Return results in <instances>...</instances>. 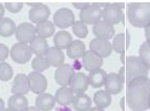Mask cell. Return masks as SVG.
Listing matches in <instances>:
<instances>
[{
	"instance_id": "cell-1",
	"label": "cell",
	"mask_w": 150,
	"mask_h": 111,
	"mask_svg": "<svg viewBox=\"0 0 150 111\" xmlns=\"http://www.w3.org/2000/svg\"><path fill=\"white\" fill-rule=\"evenodd\" d=\"M127 103L132 111H145L149 109L150 78L140 77L127 84Z\"/></svg>"
},
{
	"instance_id": "cell-2",
	"label": "cell",
	"mask_w": 150,
	"mask_h": 111,
	"mask_svg": "<svg viewBox=\"0 0 150 111\" xmlns=\"http://www.w3.org/2000/svg\"><path fill=\"white\" fill-rule=\"evenodd\" d=\"M127 16L130 24L138 28H145L150 23V3H130Z\"/></svg>"
},
{
	"instance_id": "cell-3",
	"label": "cell",
	"mask_w": 150,
	"mask_h": 111,
	"mask_svg": "<svg viewBox=\"0 0 150 111\" xmlns=\"http://www.w3.org/2000/svg\"><path fill=\"white\" fill-rule=\"evenodd\" d=\"M125 60L126 66L125 67L126 83H129L131 80L137 77H147L149 68L139 56H130L126 58Z\"/></svg>"
},
{
	"instance_id": "cell-4",
	"label": "cell",
	"mask_w": 150,
	"mask_h": 111,
	"mask_svg": "<svg viewBox=\"0 0 150 111\" xmlns=\"http://www.w3.org/2000/svg\"><path fill=\"white\" fill-rule=\"evenodd\" d=\"M124 6V3H108L107 6L103 9V20L112 26L119 23L124 19V14L122 11Z\"/></svg>"
},
{
	"instance_id": "cell-5",
	"label": "cell",
	"mask_w": 150,
	"mask_h": 111,
	"mask_svg": "<svg viewBox=\"0 0 150 111\" xmlns=\"http://www.w3.org/2000/svg\"><path fill=\"white\" fill-rule=\"evenodd\" d=\"M10 54L13 61L18 64H25L31 60L33 53L29 45L26 43H17L12 46Z\"/></svg>"
},
{
	"instance_id": "cell-6",
	"label": "cell",
	"mask_w": 150,
	"mask_h": 111,
	"mask_svg": "<svg viewBox=\"0 0 150 111\" xmlns=\"http://www.w3.org/2000/svg\"><path fill=\"white\" fill-rule=\"evenodd\" d=\"M103 8L99 7L94 3L90 4L80 11V21L88 25H94L102 18Z\"/></svg>"
},
{
	"instance_id": "cell-7",
	"label": "cell",
	"mask_w": 150,
	"mask_h": 111,
	"mask_svg": "<svg viewBox=\"0 0 150 111\" xmlns=\"http://www.w3.org/2000/svg\"><path fill=\"white\" fill-rule=\"evenodd\" d=\"M54 25L59 28H67L75 22V15L71 10L63 7L56 11L53 16Z\"/></svg>"
},
{
	"instance_id": "cell-8",
	"label": "cell",
	"mask_w": 150,
	"mask_h": 111,
	"mask_svg": "<svg viewBox=\"0 0 150 111\" xmlns=\"http://www.w3.org/2000/svg\"><path fill=\"white\" fill-rule=\"evenodd\" d=\"M36 29L33 24L30 23H22L16 28V37L18 43H31V41L36 36Z\"/></svg>"
},
{
	"instance_id": "cell-9",
	"label": "cell",
	"mask_w": 150,
	"mask_h": 111,
	"mask_svg": "<svg viewBox=\"0 0 150 111\" xmlns=\"http://www.w3.org/2000/svg\"><path fill=\"white\" fill-rule=\"evenodd\" d=\"M29 87L31 92L35 94L43 93L47 88V80L43 74L38 72H31L28 76Z\"/></svg>"
},
{
	"instance_id": "cell-10",
	"label": "cell",
	"mask_w": 150,
	"mask_h": 111,
	"mask_svg": "<svg viewBox=\"0 0 150 111\" xmlns=\"http://www.w3.org/2000/svg\"><path fill=\"white\" fill-rule=\"evenodd\" d=\"M88 77L83 73H75L69 83V88L76 94H83L88 90Z\"/></svg>"
},
{
	"instance_id": "cell-11",
	"label": "cell",
	"mask_w": 150,
	"mask_h": 111,
	"mask_svg": "<svg viewBox=\"0 0 150 111\" xmlns=\"http://www.w3.org/2000/svg\"><path fill=\"white\" fill-rule=\"evenodd\" d=\"M75 73L73 67L69 64H63L56 68L54 78L56 83L60 86L64 87L69 85L71 77Z\"/></svg>"
},
{
	"instance_id": "cell-12",
	"label": "cell",
	"mask_w": 150,
	"mask_h": 111,
	"mask_svg": "<svg viewBox=\"0 0 150 111\" xmlns=\"http://www.w3.org/2000/svg\"><path fill=\"white\" fill-rule=\"evenodd\" d=\"M89 48H90V51L100 56L101 58L108 57L112 54V44L108 40H102L99 38L93 39L90 42Z\"/></svg>"
},
{
	"instance_id": "cell-13",
	"label": "cell",
	"mask_w": 150,
	"mask_h": 111,
	"mask_svg": "<svg viewBox=\"0 0 150 111\" xmlns=\"http://www.w3.org/2000/svg\"><path fill=\"white\" fill-rule=\"evenodd\" d=\"M92 32L96 38L108 40L112 39L115 34V29L112 25L104 20H100L93 25Z\"/></svg>"
},
{
	"instance_id": "cell-14",
	"label": "cell",
	"mask_w": 150,
	"mask_h": 111,
	"mask_svg": "<svg viewBox=\"0 0 150 111\" xmlns=\"http://www.w3.org/2000/svg\"><path fill=\"white\" fill-rule=\"evenodd\" d=\"M51 11L49 6L41 3L40 5L31 7L29 11V19L34 23H40L47 21L49 18Z\"/></svg>"
},
{
	"instance_id": "cell-15",
	"label": "cell",
	"mask_w": 150,
	"mask_h": 111,
	"mask_svg": "<svg viewBox=\"0 0 150 111\" xmlns=\"http://www.w3.org/2000/svg\"><path fill=\"white\" fill-rule=\"evenodd\" d=\"M83 66L87 71L92 72L100 69L104 64L103 58L92 53V51H86L83 56Z\"/></svg>"
},
{
	"instance_id": "cell-16",
	"label": "cell",
	"mask_w": 150,
	"mask_h": 111,
	"mask_svg": "<svg viewBox=\"0 0 150 111\" xmlns=\"http://www.w3.org/2000/svg\"><path fill=\"white\" fill-rule=\"evenodd\" d=\"M104 87H105V90L110 94L117 95L122 91L124 82L120 78L118 74L110 73L107 75Z\"/></svg>"
},
{
	"instance_id": "cell-17",
	"label": "cell",
	"mask_w": 150,
	"mask_h": 111,
	"mask_svg": "<svg viewBox=\"0 0 150 111\" xmlns=\"http://www.w3.org/2000/svg\"><path fill=\"white\" fill-rule=\"evenodd\" d=\"M30 91L28 76L24 73L17 74L13 80L11 92L17 95H25Z\"/></svg>"
},
{
	"instance_id": "cell-18",
	"label": "cell",
	"mask_w": 150,
	"mask_h": 111,
	"mask_svg": "<svg viewBox=\"0 0 150 111\" xmlns=\"http://www.w3.org/2000/svg\"><path fill=\"white\" fill-rule=\"evenodd\" d=\"M55 105V97L50 93H47V92L40 93L35 98V105L40 111L52 110L54 108Z\"/></svg>"
},
{
	"instance_id": "cell-19",
	"label": "cell",
	"mask_w": 150,
	"mask_h": 111,
	"mask_svg": "<svg viewBox=\"0 0 150 111\" xmlns=\"http://www.w3.org/2000/svg\"><path fill=\"white\" fill-rule=\"evenodd\" d=\"M74 93L72 90L69 87L64 86L59 88L55 92V102L61 106H66L72 103L74 99Z\"/></svg>"
},
{
	"instance_id": "cell-20",
	"label": "cell",
	"mask_w": 150,
	"mask_h": 111,
	"mask_svg": "<svg viewBox=\"0 0 150 111\" xmlns=\"http://www.w3.org/2000/svg\"><path fill=\"white\" fill-rule=\"evenodd\" d=\"M86 53L85 44L80 40H74L67 48V55L71 60L83 58Z\"/></svg>"
},
{
	"instance_id": "cell-21",
	"label": "cell",
	"mask_w": 150,
	"mask_h": 111,
	"mask_svg": "<svg viewBox=\"0 0 150 111\" xmlns=\"http://www.w3.org/2000/svg\"><path fill=\"white\" fill-rule=\"evenodd\" d=\"M47 60L51 66L57 67L60 66L64 62V54L63 51L55 47H51L45 55Z\"/></svg>"
},
{
	"instance_id": "cell-22",
	"label": "cell",
	"mask_w": 150,
	"mask_h": 111,
	"mask_svg": "<svg viewBox=\"0 0 150 111\" xmlns=\"http://www.w3.org/2000/svg\"><path fill=\"white\" fill-rule=\"evenodd\" d=\"M30 47L32 53L36 56H44L50 48L45 39L40 36H35L30 43Z\"/></svg>"
},
{
	"instance_id": "cell-23",
	"label": "cell",
	"mask_w": 150,
	"mask_h": 111,
	"mask_svg": "<svg viewBox=\"0 0 150 111\" xmlns=\"http://www.w3.org/2000/svg\"><path fill=\"white\" fill-rule=\"evenodd\" d=\"M72 41L73 40L71 35L67 31H59L56 32L53 39L55 47L60 50L67 49Z\"/></svg>"
},
{
	"instance_id": "cell-24",
	"label": "cell",
	"mask_w": 150,
	"mask_h": 111,
	"mask_svg": "<svg viewBox=\"0 0 150 111\" xmlns=\"http://www.w3.org/2000/svg\"><path fill=\"white\" fill-rule=\"evenodd\" d=\"M107 75L108 74L106 73V72L102 68L90 72L88 75L89 85L93 88H96V89L100 88L103 85H104Z\"/></svg>"
},
{
	"instance_id": "cell-25",
	"label": "cell",
	"mask_w": 150,
	"mask_h": 111,
	"mask_svg": "<svg viewBox=\"0 0 150 111\" xmlns=\"http://www.w3.org/2000/svg\"><path fill=\"white\" fill-rule=\"evenodd\" d=\"M28 107V100L24 95L14 94L8 99V108L13 111H23Z\"/></svg>"
},
{
	"instance_id": "cell-26",
	"label": "cell",
	"mask_w": 150,
	"mask_h": 111,
	"mask_svg": "<svg viewBox=\"0 0 150 111\" xmlns=\"http://www.w3.org/2000/svg\"><path fill=\"white\" fill-rule=\"evenodd\" d=\"M129 44V36L125 33H120L114 37L112 41V49L117 53L124 54Z\"/></svg>"
},
{
	"instance_id": "cell-27",
	"label": "cell",
	"mask_w": 150,
	"mask_h": 111,
	"mask_svg": "<svg viewBox=\"0 0 150 111\" xmlns=\"http://www.w3.org/2000/svg\"><path fill=\"white\" fill-rule=\"evenodd\" d=\"M72 105L76 111H88L91 109L92 100L84 93L77 94L74 97Z\"/></svg>"
},
{
	"instance_id": "cell-28",
	"label": "cell",
	"mask_w": 150,
	"mask_h": 111,
	"mask_svg": "<svg viewBox=\"0 0 150 111\" xmlns=\"http://www.w3.org/2000/svg\"><path fill=\"white\" fill-rule=\"evenodd\" d=\"M35 29H36V33L38 34V36L42 37L43 39L50 38L54 35L55 31V25L49 20L37 23Z\"/></svg>"
},
{
	"instance_id": "cell-29",
	"label": "cell",
	"mask_w": 150,
	"mask_h": 111,
	"mask_svg": "<svg viewBox=\"0 0 150 111\" xmlns=\"http://www.w3.org/2000/svg\"><path fill=\"white\" fill-rule=\"evenodd\" d=\"M93 101L95 105L101 109L108 108L112 102L111 94L106 90H99L93 95Z\"/></svg>"
},
{
	"instance_id": "cell-30",
	"label": "cell",
	"mask_w": 150,
	"mask_h": 111,
	"mask_svg": "<svg viewBox=\"0 0 150 111\" xmlns=\"http://www.w3.org/2000/svg\"><path fill=\"white\" fill-rule=\"evenodd\" d=\"M16 23L10 18H3L0 19V36L10 37L16 30Z\"/></svg>"
},
{
	"instance_id": "cell-31",
	"label": "cell",
	"mask_w": 150,
	"mask_h": 111,
	"mask_svg": "<svg viewBox=\"0 0 150 111\" xmlns=\"http://www.w3.org/2000/svg\"><path fill=\"white\" fill-rule=\"evenodd\" d=\"M50 64L44 56H36L31 62V68L35 72L42 73L50 68Z\"/></svg>"
},
{
	"instance_id": "cell-32",
	"label": "cell",
	"mask_w": 150,
	"mask_h": 111,
	"mask_svg": "<svg viewBox=\"0 0 150 111\" xmlns=\"http://www.w3.org/2000/svg\"><path fill=\"white\" fill-rule=\"evenodd\" d=\"M13 77V68L6 62H0V80L9 81Z\"/></svg>"
},
{
	"instance_id": "cell-33",
	"label": "cell",
	"mask_w": 150,
	"mask_h": 111,
	"mask_svg": "<svg viewBox=\"0 0 150 111\" xmlns=\"http://www.w3.org/2000/svg\"><path fill=\"white\" fill-rule=\"evenodd\" d=\"M71 27L74 34L80 39H84L88 34V29L83 22L75 21Z\"/></svg>"
},
{
	"instance_id": "cell-34",
	"label": "cell",
	"mask_w": 150,
	"mask_h": 111,
	"mask_svg": "<svg viewBox=\"0 0 150 111\" xmlns=\"http://www.w3.org/2000/svg\"><path fill=\"white\" fill-rule=\"evenodd\" d=\"M139 57L150 69V46L146 42L142 43L139 48Z\"/></svg>"
},
{
	"instance_id": "cell-35",
	"label": "cell",
	"mask_w": 150,
	"mask_h": 111,
	"mask_svg": "<svg viewBox=\"0 0 150 111\" xmlns=\"http://www.w3.org/2000/svg\"><path fill=\"white\" fill-rule=\"evenodd\" d=\"M5 7L8 11L11 13L19 12L23 7V3L21 2H13V3H5Z\"/></svg>"
},
{
	"instance_id": "cell-36",
	"label": "cell",
	"mask_w": 150,
	"mask_h": 111,
	"mask_svg": "<svg viewBox=\"0 0 150 111\" xmlns=\"http://www.w3.org/2000/svg\"><path fill=\"white\" fill-rule=\"evenodd\" d=\"M8 55H9L8 48L5 44L0 43V62H3L5 60H6Z\"/></svg>"
},
{
	"instance_id": "cell-37",
	"label": "cell",
	"mask_w": 150,
	"mask_h": 111,
	"mask_svg": "<svg viewBox=\"0 0 150 111\" xmlns=\"http://www.w3.org/2000/svg\"><path fill=\"white\" fill-rule=\"evenodd\" d=\"M144 36H145V39H146L145 42L150 46V23L144 28Z\"/></svg>"
},
{
	"instance_id": "cell-38",
	"label": "cell",
	"mask_w": 150,
	"mask_h": 111,
	"mask_svg": "<svg viewBox=\"0 0 150 111\" xmlns=\"http://www.w3.org/2000/svg\"><path fill=\"white\" fill-rule=\"evenodd\" d=\"M72 5H73V6H75L76 8H77V9H80V11L81 10H83V8H85V7H87L88 6H89L90 5V3H72Z\"/></svg>"
},
{
	"instance_id": "cell-39",
	"label": "cell",
	"mask_w": 150,
	"mask_h": 111,
	"mask_svg": "<svg viewBox=\"0 0 150 111\" xmlns=\"http://www.w3.org/2000/svg\"><path fill=\"white\" fill-rule=\"evenodd\" d=\"M118 76L120 77V78L121 79L123 82L125 83V67L123 66L122 68H120L119 70V73H118Z\"/></svg>"
},
{
	"instance_id": "cell-40",
	"label": "cell",
	"mask_w": 150,
	"mask_h": 111,
	"mask_svg": "<svg viewBox=\"0 0 150 111\" xmlns=\"http://www.w3.org/2000/svg\"><path fill=\"white\" fill-rule=\"evenodd\" d=\"M4 13H5V7L2 3H0V19L3 18Z\"/></svg>"
},
{
	"instance_id": "cell-41",
	"label": "cell",
	"mask_w": 150,
	"mask_h": 111,
	"mask_svg": "<svg viewBox=\"0 0 150 111\" xmlns=\"http://www.w3.org/2000/svg\"><path fill=\"white\" fill-rule=\"evenodd\" d=\"M56 111H71L70 108H68L67 105L66 106H62V107H59L56 109Z\"/></svg>"
},
{
	"instance_id": "cell-42",
	"label": "cell",
	"mask_w": 150,
	"mask_h": 111,
	"mask_svg": "<svg viewBox=\"0 0 150 111\" xmlns=\"http://www.w3.org/2000/svg\"><path fill=\"white\" fill-rule=\"evenodd\" d=\"M23 111H40L39 109L37 108L36 106H31V107H28V108L24 110Z\"/></svg>"
},
{
	"instance_id": "cell-43",
	"label": "cell",
	"mask_w": 150,
	"mask_h": 111,
	"mask_svg": "<svg viewBox=\"0 0 150 111\" xmlns=\"http://www.w3.org/2000/svg\"><path fill=\"white\" fill-rule=\"evenodd\" d=\"M5 110V103L2 98H0V111H3Z\"/></svg>"
},
{
	"instance_id": "cell-44",
	"label": "cell",
	"mask_w": 150,
	"mask_h": 111,
	"mask_svg": "<svg viewBox=\"0 0 150 111\" xmlns=\"http://www.w3.org/2000/svg\"><path fill=\"white\" fill-rule=\"evenodd\" d=\"M88 111H104V109H101V108H99L97 106H96V107H92Z\"/></svg>"
},
{
	"instance_id": "cell-45",
	"label": "cell",
	"mask_w": 150,
	"mask_h": 111,
	"mask_svg": "<svg viewBox=\"0 0 150 111\" xmlns=\"http://www.w3.org/2000/svg\"><path fill=\"white\" fill-rule=\"evenodd\" d=\"M3 111H13V110H11L10 108H6V109H5V110H4Z\"/></svg>"
},
{
	"instance_id": "cell-46",
	"label": "cell",
	"mask_w": 150,
	"mask_h": 111,
	"mask_svg": "<svg viewBox=\"0 0 150 111\" xmlns=\"http://www.w3.org/2000/svg\"><path fill=\"white\" fill-rule=\"evenodd\" d=\"M149 109H150V104H149Z\"/></svg>"
}]
</instances>
